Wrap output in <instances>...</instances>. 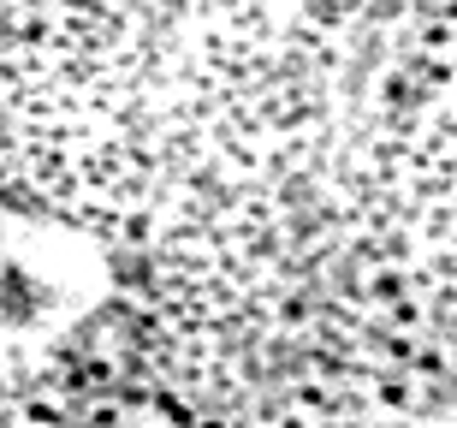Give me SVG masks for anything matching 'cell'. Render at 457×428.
<instances>
[{"label": "cell", "instance_id": "cell-1", "mask_svg": "<svg viewBox=\"0 0 457 428\" xmlns=\"http://www.w3.org/2000/svg\"><path fill=\"white\" fill-rule=\"evenodd\" d=\"M0 428H457V0H0Z\"/></svg>", "mask_w": 457, "mask_h": 428}]
</instances>
